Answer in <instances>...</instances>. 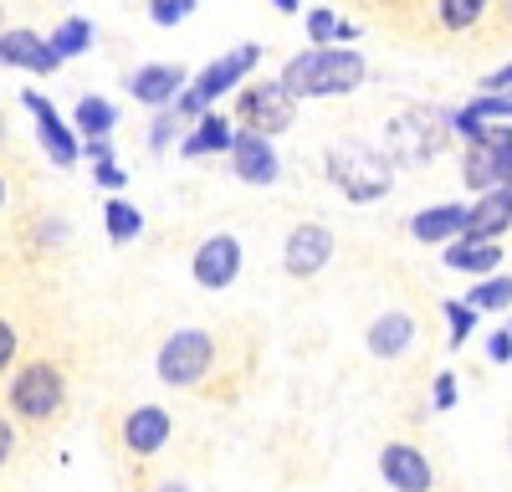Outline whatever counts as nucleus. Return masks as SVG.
<instances>
[{"label":"nucleus","instance_id":"24","mask_svg":"<svg viewBox=\"0 0 512 492\" xmlns=\"http://www.w3.org/2000/svg\"><path fill=\"white\" fill-rule=\"evenodd\" d=\"M487 6L492 0H436V21H441V31L461 36V31H472L487 16Z\"/></svg>","mask_w":512,"mask_h":492},{"label":"nucleus","instance_id":"19","mask_svg":"<svg viewBox=\"0 0 512 492\" xmlns=\"http://www.w3.org/2000/svg\"><path fill=\"white\" fill-rule=\"evenodd\" d=\"M231 139H236V123H231L226 113H216V108H205V113L190 123V134L180 139V154H185V159L226 154V149H231Z\"/></svg>","mask_w":512,"mask_h":492},{"label":"nucleus","instance_id":"40","mask_svg":"<svg viewBox=\"0 0 512 492\" xmlns=\"http://www.w3.org/2000/svg\"><path fill=\"white\" fill-rule=\"evenodd\" d=\"M154 492H190V487H185V482H180V477H169V482H159V487H154Z\"/></svg>","mask_w":512,"mask_h":492},{"label":"nucleus","instance_id":"7","mask_svg":"<svg viewBox=\"0 0 512 492\" xmlns=\"http://www.w3.org/2000/svg\"><path fill=\"white\" fill-rule=\"evenodd\" d=\"M21 103H26L31 123H36V139H41V149H47V159L62 164V170H72V164L82 159V139L72 134V123L52 108L47 93H21Z\"/></svg>","mask_w":512,"mask_h":492},{"label":"nucleus","instance_id":"9","mask_svg":"<svg viewBox=\"0 0 512 492\" xmlns=\"http://www.w3.org/2000/svg\"><path fill=\"white\" fill-rule=\"evenodd\" d=\"M379 477L390 492H431L436 487V467L415 441H390L379 451Z\"/></svg>","mask_w":512,"mask_h":492},{"label":"nucleus","instance_id":"28","mask_svg":"<svg viewBox=\"0 0 512 492\" xmlns=\"http://www.w3.org/2000/svg\"><path fill=\"white\" fill-rule=\"evenodd\" d=\"M175 108H154V123H149V154H164L169 144H175Z\"/></svg>","mask_w":512,"mask_h":492},{"label":"nucleus","instance_id":"27","mask_svg":"<svg viewBox=\"0 0 512 492\" xmlns=\"http://www.w3.org/2000/svg\"><path fill=\"white\" fill-rule=\"evenodd\" d=\"M477 118H487V123H512V88H502V93H482V98H472L466 103Z\"/></svg>","mask_w":512,"mask_h":492},{"label":"nucleus","instance_id":"39","mask_svg":"<svg viewBox=\"0 0 512 492\" xmlns=\"http://www.w3.org/2000/svg\"><path fill=\"white\" fill-rule=\"evenodd\" d=\"M277 16H292V11H303V0H272Z\"/></svg>","mask_w":512,"mask_h":492},{"label":"nucleus","instance_id":"21","mask_svg":"<svg viewBox=\"0 0 512 492\" xmlns=\"http://www.w3.org/2000/svg\"><path fill=\"white\" fill-rule=\"evenodd\" d=\"M72 129L88 134V139H108L118 129V108L108 98H98V93H82L77 108H72Z\"/></svg>","mask_w":512,"mask_h":492},{"label":"nucleus","instance_id":"34","mask_svg":"<svg viewBox=\"0 0 512 492\" xmlns=\"http://www.w3.org/2000/svg\"><path fill=\"white\" fill-rule=\"evenodd\" d=\"M16 349H21V339H16V323H6L0 318V375L16 364Z\"/></svg>","mask_w":512,"mask_h":492},{"label":"nucleus","instance_id":"2","mask_svg":"<svg viewBox=\"0 0 512 492\" xmlns=\"http://www.w3.org/2000/svg\"><path fill=\"white\" fill-rule=\"evenodd\" d=\"M256 62H262V47H256V41H246V47H236V52H221L210 67L195 72V82H185V93L175 103H169V108H175V118L195 123L205 108H216L226 93H236L241 82L256 72Z\"/></svg>","mask_w":512,"mask_h":492},{"label":"nucleus","instance_id":"3","mask_svg":"<svg viewBox=\"0 0 512 492\" xmlns=\"http://www.w3.org/2000/svg\"><path fill=\"white\" fill-rule=\"evenodd\" d=\"M6 405H11V416L26 421V426H47L62 416V405H67V375L52 364V359H31L16 369V380L6 390Z\"/></svg>","mask_w":512,"mask_h":492},{"label":"nucleus","instance_id":"8","mask_svg":"<svg viewBox=\"0 0 512 492\" xmlns=\"http://www.w3.org/2000/svg\"><path fill=\"white\" fill-rule=\"evenodd\" d=\"M190 277L205 287V293H226V287L241 277V241L231 231H216L195 246L190 257Z\"/></svg>","mask_w":512,"mask_h":492},{"label":"nucleus","instance_id":"14","mask_svg":"<svg viewBox=\"0 0 512 492\" xmlns=\"http://www.w3.org/2000/svg\"><path fill=\"white\" fill-rule=\"evenodd\" d=\"M415 318L405 313V308H390V313H379L369 328H364V349L374 354V359H405L410 349H415Z\"/></svg>","mask_w":512,"mask_h":492},{"label":"nucleus","instance_id":"6","mask_svg":"<svg viewBox=\"0 0 512 492\" xmlns=\"http://www.w3.org/2000/svg\"><path fill=\"white\" fill-rule=\"evenodd\" d=\"M461 180H466V190H472V195H482V190L512 180V123H497V129H487L482 144H466Z\"/></svg>","mask_w":512,"mask_h":492},{"label":"nucleus","instance_id":"22","mask_svg":"<svg viewBox=\"0 0 512 492\" xmlns=\"http://www.w3.org/2000/svg\"><path fill=\"white\" fill-rule=\"evenodd\" d=\"M103 231H108V241L113 246H128V241H139V231H144V211L134 200H108L103 205Z\"/></svg>","mask_w":512,"mask_h":492},{"label":"nucleus","instance_id":"32","mask_svg":"<svg viewBox=\"0 0 512 492\" xmlns=\"http://www.w3.org/2000/svg\"><path fill=\"white\" fill-rule=\"evenodd\" d=\"M93 180H98L108 195H118V190L128 185V170H123L118 159H98V164H93Z\"/></svg>","mask_w":512,"mask_h":492},{"label":"nucleus","instance_id":"17","mask_svg":"<svg viewBox=\"0 0 512 492\" xmlns=\"http://www.w3.org/2000/svg\"><path fill=\"white\" fill-rule=\"evenodd\" d=\"M466 231V205L461 200H441V205H425V211L410 216V236L420 246H446Z\"/></svg>","mask_w":512,"mask_h":492},{"label":"nucleus","instance_id":"35","mask_svg":"<svg viewBox=\"0 0 512 492\" xmlns=\"http://www.w3.org/2000/svg\"><path fill=\"white\" fill-rule=\"evenodd\" d=\"M487 359H492V364H507V359H512V328H497V334H487Z\"/></svg>","mask_w":512,"mask_h":492},{"label":"nucleus","instance_id":"23","mask_svg":"<svg viewBox=\"0 0 512 492\" xmlns=\"http://www.w3.org/2000/svg\"><path fill=\"white\" fill-rule=\"evenodd\" d=\"M52 52L62 57V62H72V57H82V52H93V21H82V16H67L52 36Z\"/></svg>","mask_w":512,"mask_h":492},{"label":"nucleus","instance_id":"12","mask_svg":"<svg viewBox=\"0 0 512 492\" xmlns=\"http://www.w3.org/2000/svg\"><path fill=\"white\" fill-rule=\"evenodd\" d=\"M231 170H236V180L241 185H277V175H282V159H277V144L272 139H262V134H246V129H236V139H231Z\"/></svg>","mask_w":512,"mask_h":492},{"label":"nucleus","instance_id":"1","mask_svg":"<svg viewBox=\"0 0 512 492\" xmlns=\"http://www.w3.org/2000/svg\"><path fill=\"white\" fill-rule=\"evenodd\" d=\"M364 77H369L364 52H349V47H338V41H328V47L297 52L282 67V88L297 103H303V98H344V93H359Z\"/></svg>","mask_w":512,"mask_h":492},{"label":"nucleus","instance_id":"37","mask_svg":"<svg viewBox=\"0 0 512 492\" xmlns=\"http://www.w3.org/2000/svg\"><path fill=\"white\" fill-rule=\"evenodd\" d=\"M82 154L98 164V159H113V144H108V139H88V144H82Z\"/></svg>","mask_w":512,"mask_h":492},{"label":"nucleus","instance_id":"10","mask_svg":"<svg viewBox=\"0 0 512 492\" xmlns=\"http://www.w3.org/2000/svg\"><path fill=\"white\" fill-rule=\"evenodd\" d=\"M328 262H333V231L328 226L303 221L287 231V241H282V272L287 277H318Z\"/></svg>","mask_w":512,"mask_h":492},{"label":"nucleus","instance_id":"15","mask_svg":"<svg viewBox=\"0 0 512 492\" xmlns=\"http://www.w3.org/2000/svg\"><path fill=\"white\" fill-rule=\"evenodd\" d=\"M128 93H134V103H144V108H169L185 93V67L180 62H149V67H139L134 77H128Z\"/></svg>","mask_w":512,"mask_h":492},{"label":"nucleus","instance_id":"42","mask_svg":"<svg viewBox=\"0 0 512 492\" xmlns=\"http://www.w3.org/2000/svg\"><path fill=\"white\" fill-rule=\"evenodd\" d=\"M0 144H6V118H0Z\"/></svg>","mask_w":512,"mask_h":492},{"label":"nucleus","instance_id":"30","mask_svg":"<svg viewBox=\"0 0 512 492\" xmlns=\"http://www.w3.org/2000/svg\"><path fill=\"white\" fill-rule=\"evenodd\" d=\"M190 11H195V0H149V16H154V26H180Z\"/></svg>","mask_w":512,"mask_h":492},{"label":"nucleus","instance_id":"25","mask_svg":"<svg viewBox=\"0 0 512 492\" xmlns=\"http://www.w3.org/2000/svg\"><path fill=\"white\" fill-rule=\"evenodd\" d=\"M466 303H472L477 313H502V308H512V277H502V272L477 277V287L466 293Z\"/></svg>","mask_w":512,"mask_h":492},{"label":"nucleus","instance_id":"43","mask_svg":"<svg viewBox=\"0 0 512 492\" xmlns=\"http://www.w3.org/2000/svg\"><path fill=\"white\" fill-rule=\"evenodd\" d=\"M507 21H512V0H507Z\"/></svg>","mask_w":512,"mask_h":492},{"label":"nucleus","instance_id":"31","mask_svg":"<svg viewBox=\"0 0 512 492\" xmlns=\"http://www.w3.org/2000/svg\"><path fill=\"white\" fill-rule=\"evenodd\" d=\"M333 31H338V16L333 11H308V41H313V47H328V41H333Z\"/></svg>","mask_w":512,"mask_h":492},{"label":"nucleus","instance_id":"16","mask_svg":"<svg viewBox=\"0 0 512 492\" xmlns=\"http://www.w3.org/2000/svg\"><path fill=\"white\" fill-rule=\"evenodd\" d=\"M441 262L451 272H466V277H492L502 267V246L492 236H472V231H461L456 241L441 246Z\"/></svg>","mask_w":512,"mask_h":492},{"label":"nucleus","instance_id":"41","mask_svg":"<svg viewBox=\"0 0 512 492\" xmlns=\"http://www.w3.org/2000/svg\"><path fill=\"white\" fill-rule=\"evenodd\" d=\"M0 211H6V175H0Z\"/></svg>","mask_w":512,"mask_h":492},{"label":"nucleus","instance_id":"38","mask_svg":"<svg viewBox=\"0 0 512 492\" xmlns=\"http://www.w3.org/2000/svg\"><path fill=\"white\" fill-rule=\"evenodd\" d=\"M333 41H338V47H349V41H359V26H349V21H338Z\"/></svg>","mask_w":512,"mask_h":492},{"label":"nucleus","instance_id":"44","mask_svg":"<svg viewBox=\"0 0 512 492\" xmlns=\"http://www.w3.org/2000/svg\"><path fill=\"white\" fill-rule=\"evenodd\" d=\"M507 190H512V180H507Z\"/></svg>","mask_w":512,"mask_h":492},{"label":"nucleus","instance_id":"36","mask_svg":"<svg viewBox=\"0 0 512 492\" xmlns=\"http://www.w3.org/2000/svg\"><path fill=\"white\" fill-rule=\"evenodd\" d=\"M11 451H16V426H11V416H0V472H6Z\"/></svg>","mask_w":512,"mask_h":492},{"label":"nucleus","instance_id":"33","mask_svg":"<svg viewBox=\"0 0 512 492\" xmlns=\"http://www.w3.org/2000/svg\"><path fill=\"white\" fill-rule=\"evenodd\" d=\"M431 405H436V410H451V405H456V375H451V369H441V375H436Z\"/></svg>","mask_w":512,"mask_h":492},{"label":"nucleus","instance_id":"26","mask_svg":"<svg viewBox=\"0 0 512 492\" xmlns=\"http://www.w3.org/2000/svg\"><path fill=\"white\" fill-rule=\"evenodd\" d=\"M441 313H446V323H451V339H446L451 349H461L466 339H472V328H477V318H482L472 303H456V298H446V303H441Z\"/></svg>","mask_w":512,"mask_h":492},{"label":"nucleus","instance_id":"11","mask_svg":"<svg viewBox=\"0 0 512 492\" xmlns=\"http://www.w3.org/2000/svg\"><path fill=\"white\" fill-rule=\"evenodd\" d=\"M0 67H21L31 77H52L62 67V57L52 52V41L31 31V26H6L0 31Z\"/></svg>","mask_w":512,"mask_h":492},{"label":"nucleus","instance_id":"29","mask_svg":"<svg viewBox=\"0 0 512 492\" xmlns=\"http://www.w3.org/2000/svg\"><path fill=\"white\" fill-rule=\"evenodd\" d=\"M487 129H492V123H487V118H477L472 108L451 113V134H456L461 144H482V139H487Z\"/></svg>","mask_w":512,"mask_h":492},{"label":"nucleus","instance_id":"5","mask_svg":"<svg viewBox=\"0 0 512 492\" xmlns=\"http://www.w3.org/2000/svg\"><path fill=\"white\" fill-rule=\"evenodd\" d=\"M292 118H297V98L282 88V77H272V82H241V88H236V129L272 139V134L292 129Z\"/></svg>","mask_w":512,"mask_h":492},{"label":"nucleus","instance_id":"20","mask_svg":"<svg viewBox=\"0 0 512 492\" xmlns=\"http://www.w3.org/2000/svg\"><path fill=\"white\" fill-rule=\"evenodd\" d=\"M512 226V190L507 185H492V190H482L472 205H466V231L472 236H502Z\"/></svg>","mask_w":512,"mask_h":492},{"label":"nucleus","instance_id":"4","mask_svg":"<svg viewBox=\"0 0 512 492\" xmlns=\"http://www.w3.org/2000/svg\"><path fill=\"white\" fill-rule=\"evenodd\" d=\"M210 364H216V339L205 328H175L154 354V375L175 390H190L210 375Z\"/></svg>","mask_w":512,"mask_h":492},{"label":"nucleus","instance_id":"45","mask_svg":"<svg viewBox=\"0 0 512 492\" xmlns=\"http://www.w3.org/2000/svg\"><path fill=\"white\" fill-rule=\"evenodd\" d=\"M0 31H6V26H0Z\"/></svg>","mask_w":512,"mask_h":492},{"label":"nucleus","instance_id":"18","mask_svg":"<svg viewBox=\"0 0 512 492\" xmlns=\"http://www.w3.org/2000/svg\"><path fill=\"white\" fill-rule=\"evenodd\" d=\"M359 164H364V154H359ZM359 164H349L344 149H333V154H328V180L344 190L349 200L364 205V200H379L384 190H390V175H384V170H359Z\"/></svg>","mask_w":512,"mask_h":492},{"label":"nucleus","instance_id":"13","mask_svg":"<svg viewBox=\"0 0 512 492\" xmlns=\"http://www.w3.org/2000/svg\"><path fill=\"white\" fill-rule=\"evenodd\" d=\"M169 410L164 405H134L123 416V451L128 457H159V451L169 446Z\"/></svg>","mask_w":512,"mask_h":492}]
</instances>
